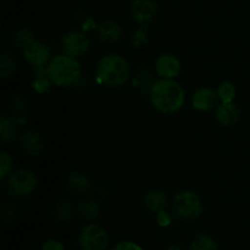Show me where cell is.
<instances>
[{"label": "cell", "instance_id": "obj_12", "mask_svg": "<svg viewBox=\"0 0 250 250\" xmlns=\"http://www.w3.org/2000/svg\"><path fill=\"white\" fill-rule=\"evenodd\" d=\"M99 39L104 43H115L122 37V28L116 21L105 20L97 26Z\"/></svg>", "mask_w": 250, "mask_h": 250}, {"label": "cell", "instance_id": "obj_23", "mask_svg": "<svg viewBox=\"0 0 250 250\" xmlns=\"http://www.w3.org/2000/svg\"><path fill=\"white\" fill-rule=\"evenodd\" d=\"M16 68V60L10 55H4L0 61V73L2 78H6L12 75Z\"/></svg>", "mask_w": 250, "mask_h": 250}, {"label": "cell", "instance_id": "obj_32", "mask_svg": "<svg viewBox=\"0 0 250 250\" xmlns=\"http://www.w3.org/2000/svg\"><path fill=\"white\" fill-rule=\"evenodd\" d=\"M165 250H185L181 246H176V244H172V246H168Z\"/></svg>", "mask_w": 250, "mask_h": 250}, {"label": "cell", "instance_id": "obj_24", "mask_svg": "<svg viewBox=\"0 0 250 250\" xmlns=\"http://www.w3.org/2000/svg\"><path fill=\"white\" fill-rule=\"evenodd\" d=\"M131 42L134 48H142V46L146 45V43L148 42V33H146V29L143 27L134 29L131 37Z\"/></svg>", "mask_w": 250, "mask_h": 250}, {"label": "cell", "instance_id": "obj_2", "mask_svg": "<svg viewBox=\"0 0 250 250\" xmlns=\"http://www.w3.org/2000/svg\"><path fill=\"white\" fill-rule=\"evenodd\" d=\"M95 76L102 84L119 87L129 78V65L122 56L116 54L105 55L98 61Z\"/></svg>", "mask_w": 250, "mask_h": 250}, {"label": "cell", "instance_id": "obj_27", "mask_svg": "<svg viewBox=\"0 0 250 250\" xmlns=\"http://www.w3.org/2000/svg\"><path fill=\"white\" fill-rule=\"evenodd\" d=\"M11 110L15 114L21 116L24 111L27 110V102L22 97H14L11 100Z\"/></svg>", "mask_w": 250, "mask_h": 250}, {"label": "cell", "instance_id": "obj_4", "mask_svg": "<svg viewBox=\"0 0 250 250\" xmlns=\"http://www.w3.org/2000/svg\"><path fill=\"white\" fill-rule=\"evenodd\" d=\"M172 211L180 219H197L204 211L202 199L192 190H181L172 200Z\"/></svg>", "mask_w": 250, "mask_h": 250}, {"label": "cell", "instance_id": "obj_26", "mask_svg": "<svg viewBox=\"0 0 250 250\" xmlns=\"http://www.w3.org/2000/svg\"><path fill=\"white\" fill-rule=\"evenodd\" d=\"M11 158L6 151H1L0 154V177L4 180L9 171L11 170Z\"/></svg>", "mask_w": 250, "mask_h": 250}, {"label": "cell", "instance_id": "obj_15", "mask_svg": "<svg viewBox=\"0 0 250 250\" xmlns=\"http://www.w3.org/2000/svg\"><path fill=\"white\" fill-rule=\"evenodd\" d=\"M144 205L148 210L153 212H159L161 210L165 209L166 204H167V198H166L165 193L161 190H149L146 195H144Z\"/></svg>", "mask_w": 250, "mask_h": 250}, {"label": "cell", "instance_id": "obj_14", "mask_svg": "<svg viewBox=\"0 0 250 250\" xmlns=\"http://www.w3.org/2000/svg\"><path fill=\"white\" fill-rule=\"evenodd\" d=\"M20 143H21L24 153L28 155H36V154L41 153L44 146L41 136L33 131H27L22 133L20 137Z\"/></svg>", "mask_w": 250, "mask_h": 250}, {"label": "cell", "instance_id": "obj_17", "mask_svg": "<svg viewBox=\"0 0 250 250\" xmlns=\"http://www.w3.org/2000/svg\"><path fill=\"white\" fill-rule=\"evenodd\" d=\"M50 77L48 73V67L39 66L34 67V80L32 87L37 93H45L50 89Z\"/></svg>", "mask_w": 250, "mask_h": 250}, {"label": "cell", "instance_id": "obj_11", "mask_svg": "<svg viewBox=\"0 0 250 250\" xmlns=\"http://www.w3.org/2000/svg\"><path fill=\"white\" fill-rule=\"evenodd\" d=\"M216 119L225 127H233L241 119V110L233 103H222L216 109Z\"/></svg>", "mask_w": 250, "mask_h": 250}, {"label": "cell", "instance_id": "obj_28", "mask_svg": "<svg viewBox=\"0 0 250 250\" xmlns=\"http://www.w3.org/2000/svg\"><path fill=\"white\" fill-rule=\"evenodd\" d=\"M111 250H143L139 244L134 243L131 241H122L117 243Z\"/></svg>", "mask_w": 250, "mask_h": 250}, {"label": "cell", "instance_id": "obj_16", "mask_svg": "<svg viewBox=\"0 0 250 250\" xmlns=\"http://www.w3.org/2000/svg\"><path fill=\"white\" fill-rule=\"evenodd\" d=\"M67 187L75 194H84L89 190V180L82 172H72L67 177Z\"/></svg>", "mask_w": 250, "mask_h": 250}, {"label": "cell", "instance_id": "obj_7", "mask_svg": "<svg viewBox=\"0 0 250 250\" xmlns=\"http://www.w3.org/2000/svg\"><path fill=\"white\" fill-rule=\"evenodd\" d=\"M62 48L66 55L72 58H81L89 49V41L82 32H68L62 38Z\"/></svg>", "mask_w": 250, "mask_h": 250}, {"label": "cell", "instance_id": "obj_8", "mask_svg": "<svg viewBox=\"0 0 250 250\" xmlns=\"http://www.w3.org/2000/svg\"><path fill=\"white\" fill-rule=\"evenodd\" d=\"M158 5L154 0H133L131 4V15L137 23H148L155 17Z\"/></svg>", "mask_w": 250, "mask_h": 250}, {"label": "cell", "instance_id": "obj_9", "mask_svg": "<svg viewBox=\"0 0 250 250\" xmlns=\"http://www.w3.org/2000/svg\"><path fill=\"white\" fill-rule=\"evenodd\" d=\"M49 56H50V51L48 46L41 42L34 41L33 43L24 48V59L33 67L45 66V63L49 61Z\"/></svg>", "mask_w": 250, "mask_h": 250}, {"label": "cell", "instance_id": "obj_1", "mask_svg": "<svg viewBox=\"0 0 250 250\" xmlns=\"http://www.w3.org/2000/svg\"><path fill=\"white\" fill-rule=\"evenodd\" d=\"M149 93L151 105L164 114L178 111L185 103L186 95L182 85L168 78L156 81Z\"/></svg>", "mask_w": 250, "mask_h": 250}, {"label": "cell", "instance_id": "obj_29", "mask_svg": "<svg viewBox=\"0 0 250 250\" xmlns=\"http://www.w3.org/2000/svg\"><path fill=\"white\" fill-rule=\"evenodd\" d=\"M156 221H158L159 226L167 227L170 226L171 224V216L166 211L161 210V211H159L158 215H156Z\"/></svg>", "mask_w": 250, "mask_h": 250}, {"label": "cell", "instance_id": "obj_31", "mask_svg": "<svg viewBox=\"0 0 250 250\" xmlns=\"http://www.w3.org/2000/svg\"><path fill=\"white\" fill-rule=\"evenodd\" d=\"M1 215H2V219H4L5 221L11 222L12 220L15 219V215L16 214H15V210L11 205H5V207L2 208Z\"/></svg>", "mask_w": 250, "mask_h": 250}, {"label": "cell", "instance_id": "obj_30", "mask_svg": "<svg viewBox=\"0 0 250 250\" xmlns=\"http://www.w3.org/2000/svg\"><path fill=\"white\" fill-rule=\"evenodd\" d=\"M42 250H65L62 244L56 239H49L42 247Z\"/></svg>", "mask_w": 250, "mask_h": 250}, {"label": "cell", "instance_id": "obj_6", "mask_svg": "<svg viewBox=\"0 0 250 250\" xmlns=\"http://www.w3.org/2000/svg\"><path fill=\"white\" fill-rule=\"evenodd\" d=\"M10 193L17 198L28 197L29 194L33 193V190L37 187V177L32 171L21 170L17 171L16 173L10 177L9 180Z\"/></svg>", "mask_w": 250, "mask_h": 250}, {"label": "cell", "instance_id": "obj_20", "mask_svg": "<svg viewBox=\"0 0 250 250\" xmlns=\"http://www.w3.org/2000/svg\"><path fill=\"white\" fill-rule=\"evenodd\" d=\"M73 214H75V208L68 202H60L54 208V216L60 222H66L71 220Z\"/></svg>", "mask_w": 250, "mask_h": 250}, {"label": "cell", "instance_id": "obj_3", "mask_svg": "<svg viewBox=\"0 0 250 250\" xmlns=\"http://www.w3.org/2000/svg\"><path fill=\"white\" fill-rule=\"evenodd\" d=\"M48 73L51 82L56 85H68L75 83L81 76V65L70 55H58L49 62Z\"/></svg>", "mask_w": 250, "mask_h": 250}, {"label": "cell", "instance_id": "obj_19", "mask_svg": "<svg viewBox=\"0 0 250 250\" xmlns=\"http://www.w3.org/2000/svg\"><path fill=\"white\" fill-rule=\"evenodd\" d=\"M189 250H219L216 241L208 234H199L190 243Z\"/></svg>", "mask_w": 250, "mask_h": 250}, {"label": "cell", "instance_id": "obj_22", "mask_svg": "<svg viewBox=\"0 0 250 250\" xmlns=\"http://www.w3.org/2000/svg\"><path fill=\"white\" fill-rule=\"evenodd\" d=\"M217 95L222 103H232L236 97V88L231 82H222L217 88Z\"/></svg>", "mask_w": 250, "mask_h": 250}, {"label": "cell", "instance_id": "obj_10", "mask_svg": "<svg viewBox=\"0 0 250 250\" xmlns=\"http://www.w3.org/2000/svg\"><path fill=\"white\" fill-rule=\"evenodd\" d=\"M156 72L160 77L172 80L181 72V62L176 56L171 54H163L158 58L155 63Z\"/></svg>", "mask_w": 250, "mask_h": 250}, {"label": "cell", "instance_id": "obj_25", "mask_svg": "<svg viewBox=\"0 0 250 250\" xmlns=\"http://www.w3.org/2000/svg\"><path fill=\"white\" fill-rule=\"evenodd\" d=\"M14 39L17 44H21L23 48H26L27 45H29V44H32L34 42L33 34L28 29H21V31H19Z\"/></svg>", "mask_w": 250, "mask_h": 250}, {"label": "cell", "instance_id": "obj_18", "mask_svg": "<svg viewBox=\"0 0 250 250\" xmlns=\"http://www.w3.org/2000/svg\"><path fill=\"white\" fill-rule=\"evenodd\" d=\"M100 204L94 199H85L80 205V214L87 221H93L100 214Z\"/></svg>", "mask_w": 250, "mask_h": 250}, {"label": "cell", "instance_id": "obj_5", "mask_svg": "<svg viewBox=\"0 0 250 250\" xmlns=\"http://www.w3.org/2000/svg\"><path fill=\"white\" fill-rule=\"evenodd\" d=\"M81 250H106L109 237L100 225H87L78 237Z\"/></svg>", "mask_w": 250, "mask_h": 250}, {"label": "cell", "instance_id": "obj_13", "mask_svg": "<svg viewBox=\"0 0 250 250\" xmlns=\"http://www.w3.org/2000/svg\"><path fill=\"white\" fill-rule=\"evenodd\" d=\"M217 93L210 88H202L193 95V106L199 111H209L217 103Z\"/></svg>", "mask_w": 250, "mask_h": 250}, {"label": "cell", "instance_id": "obj_21", "mask_svg": "<svg viewBox=\"0 0 250 250\" xmlns=\"http://www.w3.org/2000/svg\"><path fill=\"white\" fill-rule=\"evenodd\" d=\"M15 134H16V125L14 124V121L10 117L5 116V115L1 116V120H0V137H1L2 143L11 141Z\"/></svg>", "mask_w": 250, "mask_h": 250}]
</instances>
